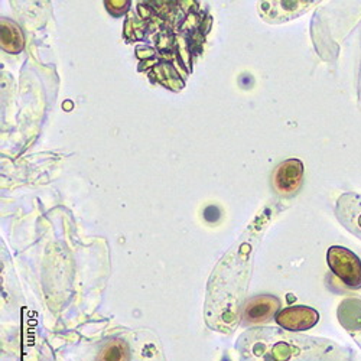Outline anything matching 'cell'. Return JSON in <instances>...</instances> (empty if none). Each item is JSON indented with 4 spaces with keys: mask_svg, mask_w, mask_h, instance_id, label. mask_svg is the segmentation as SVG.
Here are the masks:
<instances>
[{
    "mask_svg": "<svg viewBox=\"0 0 361 361\" xmlns=\"http://www.w3.org/2000/svg\"><path fill=\"white\" fill-rule=\"evenodd\" d=\"M328 264L334 275L350 288H361V260L348 249L334 246L326 253Z\"/></svg>",
    "mask_w": 361,
    "mask_h": 361,
    "instance_id": "cell-1",
    "label": "cell"
},
{
    "mask_svg": "<svg viewBox=\"0 0 361 361\" xmlns=\"http://www.w3.org/2000/svg\"><path fill=\"white\" fill-rule=\"evenodd\" d=\"M129 347L122 340H113L107 343L99 354V361H129Z\"/></svg>",
    "mask_w": 361,
    "mask_h": 361,
    "instance_id": "cell-8",
    "label": "cell"
},
{
    "mask_svg": "<svg viewBox=\"0 0 361 361\" xmlns=\"http://www.w3.org/2000/svg\"><path fill=\"white\" fill-rule=\"evenodd\" d=\"M338 214L341 217L340 220L350 228V231L353 233L361 231V204H357V197L347 194L343 200H340Z\"/></svg>",
    "mask_w": 361,
    "mask_h": 361,
    "instance_id": "cell-6",
    "label": "cell"
},
{
    "mask_svg": "<svg viewBox=\"0 0 361 361\" xmlns=\"http://www.w3.org/2000/svg\"><path fill=\"white\" fill-rule=\"evenodd\" d=\"M319 321V315L310 307H290L276 315V322L289 331H305Z\"/></svg>",
    "mask_w": 361,
    "mask_h": 361,
    "instance_id": "cell-5",
    "label": "cell"
},
{
    "mask_svg": "<svg viewBox=\"0 0 361 361\" xmlns=\"http://www.w3.org/2000/svg\"><path fill=\"white\" fill-rule=\"evenodd\" d=\"M315 2L307 0H272L259 5V15L269 23H282L304 13Z\"/></svg>",
    "mask_w": 361,
    "mask_h": 361,
    "instance_id": "cell-2",
    "label": "cell"
},
{
    "mask_svg": "<svg viewBox=\"0 0 361 361\" xmlns=\"http://www.w3.org/2000/svg\"><path fill=\"white\" fill-rule=\"evenodd\" d=\"M281 302L276 296L272 295H257L247 300L243 310V324L245 325H262L276 318L279 314Z\"/></svg>",
    "mask_w": 361,
    "mask_h": 361,
    "instance_id": "cell-4",
    "label": "cell"
},
{
    "mask_svg": "<svg viewBox=\"0 0 361 361\" xmlns=\"http://www.w3.org/2000/svg\"><path fill=\"white\" fill-rule=\"evenodd\" d=\"M304 164L299 159H288L279 164L274 172V187L285 197L293 195L302 185Z\"/></svg>",
    "mask_w": 361,
    "mask_h": 361,
    "instance_id": "cell-3",
    "label": "cell"
},
{
    "mask_svg": "<svg viewBox=\"0 0 361 361\" xmlns=\"http://www.w3.org/2000/svg\"><path fill=\"white\" fill-rule=\"evenodd\" d=\"M23 34L20 27L9 19L2 20V49L9 54H19L23 49Z\"/></svg>",
    "mask_w": 361,
    "mask_h": 361,
    "instance_id": "cell-7",
    "label": "cell"
}]
</instances>
